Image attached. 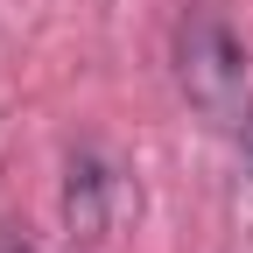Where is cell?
Here are the masks:
<instances>
[{
  "mask_svg": "<svg viewBox=\"0 0 253 253\" xmlns=\"http://www.w3.org/2000/svg\"><path fill=\"white\" fill-rule=\"evenodd\" d=\"M246 176H253V120H246Z\"/></svg>",
  "mask_w": 253,
  "mask_h": 253,
  "instance_id": "cell-4",
  "label": "cell"
},
{
  "mask_svg": "<svg viewBox=\"0 0 253 253\" xmlns=\"http://www.w3.org/2000/svg\"><path fill=\"white\" fill-rule=\"evenodd\" d=\"M176 84L211 120H239L246 106V49L211 7H190L176 21Z\"/></svg>",
  "mask_w": 253,
  "mask_h": 253,
  "instance_id": "cell-1",
  "label": "cell"
},
{
  "mask_svg": "<svg viewBox=\"0 0 253 253\" xmlns=\"http://www.w3.org/2000/svg\"><path fill=\"white\" fill-rule=\"evenodd\" d=\"M0 253H36V246H28V239H21L14 225H0Z\"/></svg>",
  "mask_w": 253,
  "mask_h": 253,
  "instance_id": "cell-3",
  "label": "cell"
},
{
  "mask_svg": "<svg viewBox=\"0 0 253 253\" xmlns=\"http://www.w3.org/2000/svg\"><path fill=\"white\" fill-rule=\"evenodd\" d=\"M134 204H141L134 183H126L99 148H78L71 162H63V232H71L78 246L113 239V225H120Z\"/></svg>",
  "mask_w": 253,
  "mask_h": 253,
  "instance_id": "cell-2",
  "label": "cell"
}]
</instances>
